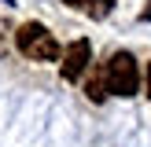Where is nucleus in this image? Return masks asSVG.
Segmentation results:
<instances>
[{
	"label": "nucleus",
	"mask_w": 151,
	"mask_h": 147,
	"mask_svg": "<svg viewBox=\"0 0 151 147\" xmlns=\"http://www.w3.org/2000/svg\"><path fill=\"white\" fill-rule=\"evenodd\" d=\"M15 48L26 59H33V63H55L59 59V41L41 22H22V26L15 29Z\"/></svg>",
	"instance_id": "f257e3e1"
},
{
	"label": "nucleus",
	"mask_w": 151,
	"mask_h": 147,
	"mask_svg": "<svg viewBox=\"0 0 151 147\" xmlns=\"http://www.w3.org/2000/svg\"><path fill=\"white\" fill-rule=\"evenodd\" d=\"M103 74H107V92H114V96H137V88H140V66H137V59H133L129 51H114V55L107 59V66H103Z\"/></svg>",
	"instance_id": "f03ea898"
},
{
	"label": "nucleus",
	"mask_w": 151,
	"mask_h": 147,
	"mask_svg": "<svg viewBox=\"0 0 151 147\" xmlns=\"http://www.w3.org/2000/svg\"><path fill=\"white\" fill-rule=\"evenodd\" d=\"M88 59H92V44L81 37V41H74L70 48H66L63 55V66H59V74H63V81H78L81 74L88 70Z\"/></svg>",
	"instance_id": "7ed1b4c3"
},
{
	"label": "nucleus",
	"mask_w": 151,
	"mask_h": 147,
	"mask_svg": "<svg viewBox=\"0 0 151 147\" xmlns=\"http://www.w3.org/2000/svg\"><path fill=\"white\" fill-rule=\"evenodd\" d=\"M63 4L70 7V11H81V15H88V19H96V22L107 19L111 7H114L111 0H63Z\"/></svg>",
	"instance_id": "20e7f679"
},
{
	"label": "nucleus",
	"mask_w": 151,
	"mask_h": 147,
	"mask_svg": "<svg viewBox=\"0 0 151 147\" xmlns=\"http://www.w3.org/2000/svg\"><path fill=\"white\" fill-rule=\"evenodd\" d=\"M85 96L92 103H103V99H107V74H92L88 85H85Z\"/></svg>",
	"instance_id": "39448f33"
},
{
	"label": "nucleus",
	"mask_w": 151,
	"mask_h": 147,
	"mask_svg": "<svg viewBox=\"0 0 151 147\" xmlns=\"http://www.w3.org/2000/svg\"><path fill=\"white\" fill-rule=\"evenodd\" d=\"M11 51V22L7 19H0V59Z\"/></svg>",
	"instance_id": "423d86ee"
},
{
	"label": "nucleus",
	"mask_w": 151,
	"mask_h": 147,
	"mask_svg": "<svg viewBox=\"0 0 151 147\" xmlns=\"http://www.w3.org/2000/svg\"><path fill=\"white\" fill-rule=\"evenodd\" d=\"M144 22H151V0H147V7H144V15H140Z\"/></svg>",
	"instance_id": "0eeeda50"
},
{
	"label": "nucleus",
	"mask_w": 151,
	"mask_h": 147,
	"mask_svg": "<svg viewBox=\"0 0 151 147\" xmlns=\"http://www.w3.org/2000/svg\"><path fill=\"white\" fill-rule=\"evenodd\" d=\"M147 96H151V63H147Z\"/></svg>",
	"instance_id": "6e6552de"
}]
</instances>
